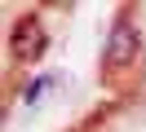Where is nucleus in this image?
Masks as SVG:
<instances>
[{"label": "nucleus", "instance_id": "nucleus-1", "mask_svg": "<svg viewBox=\"0 0 146 132\" xmlns=\"http://www.w3.org/2000/svg\"><path fill=\"white\" fill-rule=\"evenodd\" d=\"M133 57H137V26L128 18H119L111 26V40H106V66L124 70V66H133Z\"/></svg>", "mask_w": 146, "mask_h": 132}, {"label": "nucleus", "instance_id": "nucleus-2", "mask_svg": "<svg viewBox=\"0 0 146 132\" xmlns=\"http://www.w3.org/2000/svg\"><path fill=\"white\" fill-rule=\"evenodd\" d=\"M40 49H44V31H40L36 18H27V22H18V31H13V53L18 57H40Z\"/></svg>", "mask_w": 146, "mask_h": 132}]
</instances>
